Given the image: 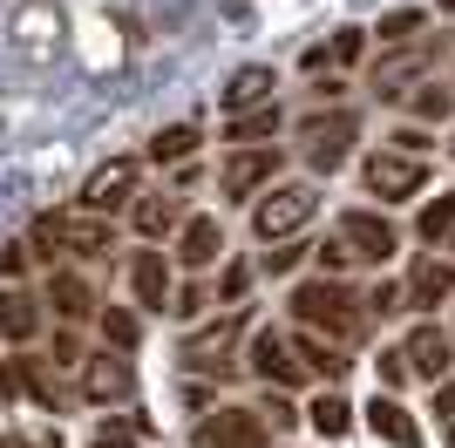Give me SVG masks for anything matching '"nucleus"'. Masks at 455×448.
I'll list each match as a JSON object with an SVG mask.
<instances>
[{
  "label": "nucleus",
  "instance_id": "f3484780",
  "mask_svg": "<svg viewBox=\"0 0 455 448\" xmlns=\"http://www.w3.org/2000/svg\"><path fill=\"white\" fill-rule=\"evenodd\" d=\"M130 224H136L143 244H164L171 231H184V204H177L171 190H143V197L130 204Z\"/></svg>",
  "mask_w": 455,
  "mask_h": 448
},
{
  "label": "nucleus",
  "instance_id": "0eeeda50",
  "mask_svg": "<svg viewBox=\"0 0 455 448\" xmlns=\"http://www.w3.org/2000/svg\"><path fill=\"white\" fill-rule=\"evenodd\" d=\"M136 197H143V164H136V156H109V164H102L89 184H82V204H76V211L116 218V211H130Z\"/></svg>",
  "mask_w": 455,
  "mask_h": 448
},
{
  "label": "nucleus",
  "instance_id": "f704fd0d",
  "mask_svg": "<svg viewBox=\"0 0 455 448\" xmlns=\"http://www.w3.org/2000/svg\"><path fill=\"white\" fill-rule=\"evenodd\" d=\"M306 252H313V244H299V238H285V244H272V252H266V259H259V265H266L272 279H285V272H292V265H299Z\"/></svg>",
  "mask_w": 455,
  "mask_h": 448
},
{
  "label": "nucleus",
  "instance_id": "f257e3e1",
  "mask_svg": "<svg viewBox=\"0 0 455 448\" xmlns=\"http://www.w3.org/2000/svg\"><path fill=\"white\" fill-rule=\"evenodd\" d=\"M292 319H299V333H320V340H333V347H354V340L367 333V306H361V292L347 279H306V285H292Z\"/></svg>",
  "mask_w": 455,
  "mask_h": 448
},
{
  "label": "nucleus",
  "instance_id": "aec40b11",
  "mask_svg": "<svg viewBox=\"0 0 455 448\" xmlns=\"http://www.w3.org/2000/svg\"><path fill=\"white\" fill-rule=\"evenodd\" d=\"M401 299H408V306H442V299H455V265L415 259V272L401 279Z\"/></svg>",
  "mask_w": 455,
  "mask_h": 448
},
{
  "label": "nucleus",
  "instance_id": "473e14b6",
  "mask_svg": "<svg viewBox=\"0 0 455 448\" xmlns=\"http://www.w3.org/2000/svg\"><path fill=\"white\" fill-rule=\"evenodd\" d=\"M245 285H251V265H245V259H231V265H225V279H218V306H245Z\"/></svg>",
  "mask_w": 455,
  "mask_h": 448
},
{
  "label": "nucleus",
  "instance_id": "a878e982",
  "mask_svg": "<svg viewBox=\"0 0 455 448\" xmlns=\"http://www.w3.org/2000/svg\"><path fill=\"white\" fill-rule=\"evenodd\" d=\"M449 231H455V190H442V197H428V204H421L415 238H421V244H449Z\"/></svg>",
  "mask_w": 455,
  "mask_h": 448
},
{
  "label": "nucleus",
  "instance_id": "f8f14e48",
  "mask_svg": "<svg viewBox=\"0 0 455 448\" xmlns=\"http://www.w3.org/2000/svg\"><path fill=\"white\" fill-rule=\"evenodd\" d=\"M367 190H374L380 204H408L421 184H428V170H421V156H401V149H374L367 156Z\"/></svg>",
  "mask_w": 455,
  "mask_h": 448
},
{
  "label": "nucleus",
  "instance_id": "5701e85b",
  "mask_svg": "<svg viewBox=\"0 0 455 448\" xmlns=\"http://www.w3.org/2000/svg\"><path fill=\"white\" fill-rule=\"evenodd\" d=\"M14 388L28 394L35 408H48V414L61 408V380H55V367H48V360H35V354H20V360H14Z\"/></svg>",
  "mask_w": 455,
  "mask_h": 448
},
{
  "label": "nucleus",
  "instance_id": "a18cd8bd",
  "mask_svg": "<svg viewBox=\"0 0 455 448\" xmlns=\"http://www.w3.org/2000/svg\"><path fill=\"white\" fill-rule=\"evenodd\" d=\"M449 89H455V82H449Z\"/></svg>",
  "mask_w": 455,
  "mask_h": 448
},
{
  "label": "nucleus",
  "instance_id": "a211bd4d",
  "mask_svg": "<svg viewBox=\"0 0 455 448\" xmlns=\"http://www.w3.org/2000/svg\"><path fill=\"white\" fill-rule=\"evenodd\" d=\"M41 299L28 292V285H7V292H0V340H7V347H28V340L41 333Z\"/></svg>",
  "mask_w": 455,
  "mask_h": 448
},
{
  "label": "nucleus",
  "instance_id": "39448f33",
  "mask_svg": "<svg viewBox=\"0 0 455 448\" xmlns=\"http://www.w3.org/2000/svg\"><path fill=\"white\" fill-rule=\"evenodd\" d=\"M251 333V313L245 306H225L218 319H204V326H190L184 340H177V360H184L190 373H225L231 360H238V340Z\"/></svg>",
  "mask_w": 455,
  "mask_h": 448
},
{
  "label": "nucleus",
  "instance_id": "423d86ee",
  "mask_svg": "<svg viewBox=\"0 0 455 448\" xmlns=\"http://www.w3.org/2000/svg\"><path fill=\"white\" fill-rule=\"evenodd\" d=\"M76 394L89 401V408H130V401H136V367H130V354H116V347L89 354V360L76 367Z\"/></svg>",
  "mask_w": 455,
  "mask_h": 448
},
{
  "label": "nucleus",
  "instance_id": "7c9ffc66",
  "mask_svg": "<svg viewBox=\"0 0 455 448\" xmlns=\"http://www.w3.org/2000/svg\"><path fill=\"white\" fill-rule=\"evenodd\" d=\"M143 435H150L143 421H102L89 448H143Z\"/></svg>",
  "mask_w": 455,
  "mask_h": 448
},
{
  "label": "nucleus",
  "instance_id": "72a5a7b5",
  "mask_svg": "<svg viewBox=\"0 0 455 448\" xmlns=\"http://www.w3.org/2000/svg\"><path fill=\"white\" fill-rule=\"evenodd\" d=\"M361 306H367V319H387V313H408V299H401V285H395V279H380V285H374V292H367V299H361Z\"/></svg>",
  "mask_w": 455,
  "mask_h": 448
},
{
  "label": "nucleus",
  "instance_id": "9b49d317",
  "mask_svg": "<svg viewBox=\"0 0 455 448\" xmlns=\"http://www.w3.org/2000/svg\"><path fill=\"white\" fill-rule=\"evenodd\" d=\"M266 442H272V428L259 408H218L190 435V448H266Z\"/></svg>",
  "mask_w": 455,
  "mask_h": 448
},
{
  "label": "nucleus",
  "instance_id": "6ab92c4d",
  "mask_svg": "<svg viewBox=\"0 0 455 448\" xmlns=\"http://www.w3.org/2000/svg\"><path fill=\"white\" fill-rule=\"evenodd\" d=\"M367 428H374V435H380L387 448H421V428H415V414L401 408L395 394H374V401H367Z\"/></svg>",
  "mask_w": 455,
  "mask_h": 448
},
{
  "label": "nucleus",
  "instance_id": "c85d7f7f",
  "mask_svg": "<svg viewBox=\"0 0 455 448\" xmlns=\"http://www.w3.org/2000/svg\"><path fill=\"white\" fill-rule=\"evenodd\" d=\"M408 109H415L421 123H449V116H455V89H449V82H415Z\"/></svg>",
  "mask_w": 455,
  "mask_h": 448
},
{
  "label": "nucleus",
  "instance_id": "9d476101",
  "mask_svg": "<svg viewBox=\"0 0 455 448\" xmlns=\"http://www.w3.org/2000/svg\"><path fill=\"white\" fill-rule=\"evenodd\" d=\"M401 360H408V373H421L428 388H442L455 373V333L435 326V319H421V326H408V340H401Z\"/></svg>",
  "mask_w": 455,
  "mask_h": 448
},
{
  "label": "nucleus",
  "instance_id": "c03bdc74",
  "mask_svg": "<svg viewBox=\"0 0 455 448\" xmlns=\"http://www.w3.org/2000/svg\"><path fill=\"white\" fill-rule=\"evenodd\" d=\"M449 252H455V231H449Z\"/></svg>",
  "mask_w": 455,
  "mask_h": 448
},
{
  "label": "nucleus",
  "instance_id": "2eb2a0df",
  "mask_svg": "<svg viewBox=\"0 0 455 448\" xmlns=\"http://www.w3.org/2000/svg\"><path fill=\"white\" fill-rule=\"evenodd\" d=\"M251 373H259L266 388H299V380H313V373L299 367V354H292V340L272 333V326L251 333Z\"/></svg>",
  "mask_w": 455,
  "mask_h": 448
},
{
  "label": "nucleus",
  "instance_id": "4468645a",
  "mask_svg": "<svg viewBox=\"0 0 455 448\" xmlns=\"http://www.w3.org/2000/svg\"><path fill=\"white\" fill-rule=\"evenodd\" d=\"M130 292L143 313H171V292H177V265L156 252V244H143V252H130Z\"/></svg>",
  "mask_w": 455,
  "mask_h": 448
},
{
  "label": "nucleus",
  "instance_id": "ea45409f",
  "mask_svg": "<svg viewBox=\"0 0 455 448\" xmlns=\"http://www.w3.org/2000/svg\"><path fill=\"white\" fill-rule=\"evenodd\" d=\"M266 428H292V408H285V394H272V401H266Z\"/></svg>",
  "mask_w": 455,
  "mask_h": 448
},
{
  "label": "nucleus",
  "instance_id": "b1692460",
  "mask_svg": "<svg viewBox=\"0 0 455 448\" xmlns=\"http://www.w3.org/2000/svg\"><path fill=\"white\" fill-rule=\"evenodd\" d=\"M421 68H428V48H401V55H387L374 68V95H408V82H421Z\"/></svg>",
  "mask_w": 455,
  "mask_h": 448
},
{
  "label": "nucleus",
  "instance_id": "58836bf2",
  "mask_svg": "<svg viewBox=\"0 0 455 448\" xmlns=\"http://www.w3.org/2000/svg\"><path fill=\"white\" fill-rule=\"evenodd\" d=\"M374 367H380V388H401V380H408V360H401V347H387Z\"/></svg>",
  "mask_w": 455,
  "mask_h": 448
},
{
  "label": "nucleus",
  "instance_id": "cd10ccee",
  "mask_svg": "<svg viewBox=\"0 0 455 448\" xmlns=\"http://www.w3.org/2000/svg\"><path fill=\"white\" fill-rule=\"evenodd\" d=\"M225 136L238 149H259V136H279V102H266V109H251V116H231Z\"/></svg>",
  "mask_w": 455,
  "mask_h": 448
},
{
  "label": "nucleus",
  "instance_id": "a19ab883",
  "mask_svg": "<svg viewBox=\"0 0 455 448\" xmlns=\"http://www.w3.org/2000/svg\"><path fill=\"white\" fill-rule=\"evenodd\" d=\"M435 414H442V421H455V373L435 388Z\"/></svg>",
  "mask_w": 455,
  "mask_h": 448
},
{
  "label": "nucleus",
  "instance_id": "79ce46f5",
  "mask_svg": "<svg viewBox=\"0 0 455 448\" xmlns=\"http://www.w3.org/2000/svg\"><path fill=\"white\" fill-rule=\"evenodd\" d=\"M7 448H35V442H20V435H14V442H7Z\"/></svg>",
  "mask_w": 455,
  "mask_h": 448
},
{
  "label": "nucleus",
  "instance_id": "37998d69",
  "mask_svg": "<svg viewBox=\"0 0 455 448\" xmlns=\"http://www.w3.org/2000/svg\"><path fill=\"white\" fill-rule=\"evenodd\" d=\"M449 448H455V421H449Z\"/></svg>",
  "mask_w": 455,
  "mask_h": 448
},
{
  "label": "nucleus",
  "instance_id": "e433bc0d",
  "mask_svg": "<svg viewBox=\"0 0 455 448\" xmlns=\"http://www.w3.org/2000/svg\"><path fill=\"white\" fill-rule=\"evenodd\" d=\"M361 48H367V28H340L333 48H320V61H361Z\"/></svg>",
  "mask_w": 455,
  "mask_h": 448
},
{
  "label": "nucleus",
  "instance_id": "4be33fe9",
  "mask_svg": "<svg viewBox=\"0 0 455 448\" xmlns=\"http://www.w3.org/2000/svg\"><path fill=\"white\" fill-rule=\"evenodd\" d=\"M272 89H279V82H272V68H238V75L225 82V116H251V109H266Z\"/></svg>",
  "mask_w": 455,
  "mask_h": 448
},
{
  "label": "nucleus",
  "instance_id": "f03ea898",
  "mask_svg": "<svg viewBox=\"0 0 455 448\" xmlns=\"http://www.w3.org/2000/svg\"><path fill=\"white\" fill-rule=\"evenodd\" d=\"M28 252H35L48 272H55V252L76 265H95L116 252V218H95V211H48V218H35V231H28Z\"/></svg>",
  "mask_w": 455,
  "mask_h": 448
},
{
  "label": "nucleus",
  "instance_id": "393cba45",
  "mask_svg": "<svg viewBox=\"0 0 455 448\" xmlns=\"http://www.w3.org/2000/svg\"><path fill=\"white\" fill-rule=\"evenodd\" d=\"M197 156V123H171L150 136V164H190Z\"/></svg>",
  "mask_w": 455,
  "mask_h": 448
},
{
  "label": "nucleus",
  "instance_id": "20e7f679",
  "mask_svg": "<svg viewBox=\"0 0 455 448\" xmlns=\"http://www.w3.org/2000/svg\"><path fill=\"white\" fill-rule=\"evenodd\" d=\"M313 211H320V190L313 184H272L251 197V238L259 244H285V238H299L306 224H313Z\"/></svg>",
  "mask_w": 455,
  "mask_h": 448
},
{
  "label": "nucleus",
  "instance_id": "1a4fd4ad",
  "mask_svg": "<svg viewBox=\"0 0 455 448\" xmlns=\"http://www.w3.org/2000/svg\"><path fill=\"white\" fill-rule=\"evenodd\" d=\"M279 164H285V156H279L272 143H259V149H231L225 170H218V190H225L231 204H251L259 190L279 184Z\"/></svg>",
  "mask_w": 455,
  "mask_h": 448
},
{
  "label": "nucleus",
  "instance_id": "4c0bfd02",
  "mask_svg": "<svg viewBox=\"0 0 455 448\" xmlns=\"http://www.w3.org/2000/svg\"><path fill=\"white\" fill-rule=\"evenodd\" d=\"M204 306H211V292H204V285H197V279H184V285H177V292H171V313H177V319H197V313H204Z\"/></svg>",
  "mask_w": 455,
  "mask_h": 448
},
{
  "label": "nucleus",
  "instance_id": "ddd939ff",
  "mask_svg": "<svg viewBox=\"0 0 455 448\" xmlns=\"http://www.w3.org/2000/svg\"><path fill=\"white\" fill-rule=\"evenodd\" d=\"M41 306L55 313V326H82V319L102 313V306H95V285L82 279L76 265H55V272H48V285H41Z\"/></svg>",
  "mask_w": 455,
  "mask_h": 448
},
{
  "label": "nucleus",
  "instance_id": "bb28decb",
  "mask_svg": "<svg viewBox=\"0 0 455 448\" xmlns=\"http://www.w3.org/2000/svg\"><path fill=\"white\" fill-rule=\"evenodd\" d=\"M306 414H313V435H326V442H340V435L354 428V408H347V401H340L333 388H326V394H320V401H313Z\"/></svg>",
  "mask_w": 455,
  "mask_h": 448
},
{
  "label": "nucleus",
  "instance_id": "412c9836",
  "mask_svg": "<svg viewBox=\"0 0 455 448\" xmlns=\"http://www.w3.org/2000/svg\"><path fill=\"white\" fill-rule=\"evenodd\" d=\"M292 354H299V367L313 373V380H326V388L354 367V360H347V347H333V340H320V333H292Z\"/></svg>",
  "mask_w": 455,
  "mask_h": 448
},
{
  "label": "nucleus",
  "instance_id": "2f4dec72",
  "mask_svg": "<svg viewBox=\"0 0 455 448\" xmlns=\"http://www.w3.org/2000/svg\"><path fill=\"white\" fill-rule=\"evenodd\" d=\"M374 35L387 41V48H408V41L421 35V14H415V7H401V14H387V20H380Z\"/></svg>",
  "mask_w": 455,
  "mask_h": 448
},
{
  "label": "nucleus",
  "instance_id": "c9c22d12",
  "mask_svg": "<svg viewBox=\"0 0 455 448\" xmlns=\"http://www.w3.org/2000/svg\"><path fill=\"white\" fill-rule=\"evenodd\" d=\"M82 340H76V326H55V347H48V367H82Z\"/></svg>",
  "mask_w": 455,
  "mask_h": 448
},
{
  "label": "nucleus",
  "instance_id": "7ed1b4c3",
  "mask_svg": "<svg viewBox=\"0 0 455 448\" xmlns=\"http://www.w3.org/2000/svg\"><path fill=\"white\" fill-rule=\"evenodd\" d=\"M326 265V279H340V272H354V265H387L401 252V231L380 211H340V224H333V238L313 244Z\"/></svg>",
  "mask_w": 455,
  "mask_h": 448
},
{
  "label": "nucleus",
  "instance_id": "c756f323",
  "mask_svg": "<svg viewBox=\"0 0 455 448\" xmlns=\"http://www.w3.org/2000/svg\"><path fill=\"white\" fill-rule=\"evenodd\" d=\"M95 326H102V340H109L116 354H130L136 340H143V319L123 313V306H102V313H95Z\"/></svg>",
  "mask_w": 455,
  "mask_h": 448
},
{
  "label": "nucleus",
  "instance_id": "6e6552de",
  "mask_svg": "<svg viewBox=\"0 0 455 448\" xmlns=\"http://www.w3.org/2000/svg\"><path fill=\"white\" fill-rule=\"evenodd\" d=\"M354 136H361V123H354L347 109H333V116H306V123H299V149H306V164L326 170V177H333V170L354 156Z\"/></svg>",
  "mask_w": 455,
  "mask_h": 448
},
{
  "label": "nucleus",
  "instance_id": "dca6fc26",
  "mask_svg": "<svg viewBox=\"0 0 455 448\" xmlns=\"http://www.w3.org/2000/svg\"><path fill=\"white\" fill-rule=\"evenodd\" d=\"M218 259H225V224L211 218V211L184 218V231H177V265H184V272H211Z\"/></svg>",
  "mask_w": 455,
  "mask_h": 448
}]
</instances>
